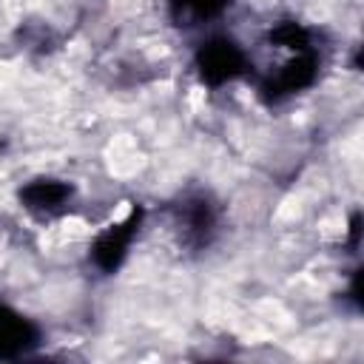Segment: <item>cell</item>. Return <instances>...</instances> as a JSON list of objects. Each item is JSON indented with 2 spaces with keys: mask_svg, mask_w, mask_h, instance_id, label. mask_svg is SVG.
<instances>
[{
  "mask_svg": "<svg viewBox=\"0 0 364 364\" xmlns=\"http://www.w3.org/2000/svg\"><path fill=\"white\" fill-rule=\"evenodd\" d=\"M37 344V330L20 313L0 307V358H17Z\"/></svg>",
  "mask_w": 364,
  "mask_h": 364,
  "instance_id": "3957f363",
  "label": "cell"
},
{
  "mask_svg": "<svg viewBox=\"0 0 364 364\" xmlns=\"http://www.w3.org/2000/svg\"><path fill=\"white\" fill-rule=\"evenodd\" d=\"M71 196V188L60 179H37L20 191V199L31 210H54Z\"/></svg>",
  "mask_w": 364,
  "mask_h": 364,
  "instance_id": "277c9868",
  "label": "cell"
},
{
  "mask_svg": "<svg viewBox=\"0 0 364 364\" xmlns=\"http://www.w3.org/2000/svg\"><path fill=\"white\" fill-rule=\"evenodd\" d=\"M196 65H199V74H202L205 82L222 85V82H228V80H233L236 74L245 71V54L236 43L219 37V40H210L208 46L199 48Z\"/></svg>",
  "mask_w": 364,
  "mask_h": 364,
  "instance_id": "6da1fadb",
  "label": "cell"
},
{
  "mask_svg": "<svg viewBox=\"0 0 364 364\" xmlns=\"http://www.w3.org/2000/svg\"><path fill=\"white\" fill-rule=\"evenodd\" d=\"M139 225V210H134L122 225H111L105 233L97 236L94 247H91V256L94 262L102 267V270H117L128 253V245L134 239V230Z\"/></svg>",
  "mask_w": 364,
  "mask_h": 364,
  "instance_id": "7a4b0ae2",
  "label": "cell"
},
{
  "mask_svg": "<svg viewBox=\"0 0 364 364\" xmlns=\"http://www.w3.org/2000/svg\"><path fill=\"white\" fill-rule=\"evenodd\" d=\"M225 3H228V0H176V6L182 9V14L196 17V20L219 14V11L225 9Z\"/></svg>",
  "mask_w": 364,
  "mask_h": 364,
  "instance_id": "5b68a950",
  "label": "cell"
}]
</instances>
